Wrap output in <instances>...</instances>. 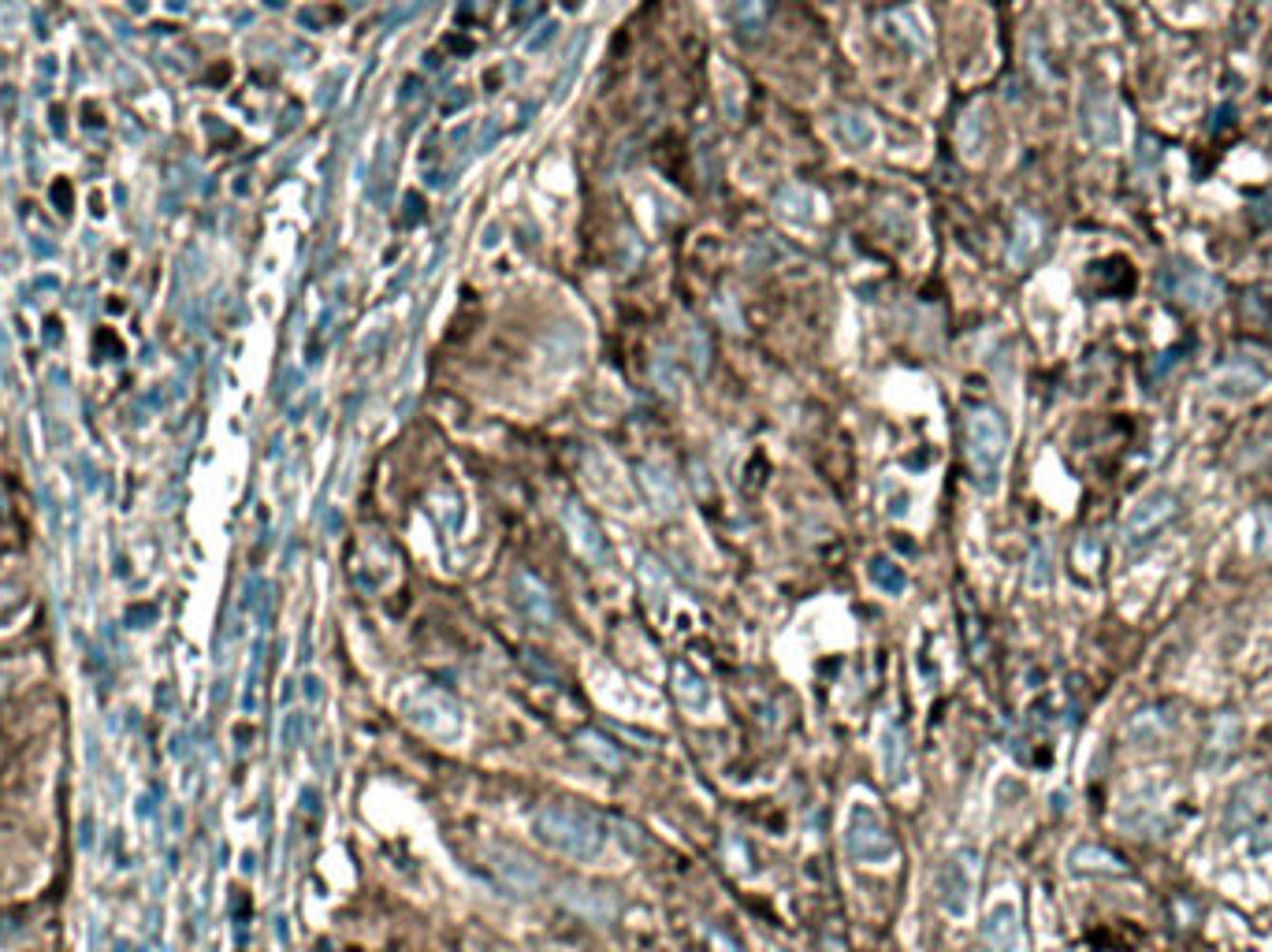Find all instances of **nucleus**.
<instances>
[{
  "mask_svg": "<svg viewBox=\"0 0 1272 952\" xmlns=\"http://www.w3.org/2000/svg\"><path fill=\"white\" fill-rule=\"evenodd\" d=\"M1172 295L1180 298V302H1190V305H1213L1217 298H1221V287L1209 279V276H1202L1198 268H1180L1176 272V279H1172Z\"/></svg>",
  "mask_w": 1272,
  "mask_h": 952,
  "instance_id": "39448f33",
  "label": "nucleus"
},
{
  "mask_svg": "<svg viewBox=\"0 0 1272 952\" xmlns=\"http://www.w3.org/2000/svg\"><path fill=\"white\" fill-rule=\"evenodd\" d=\"M982 934H986V945H990L994 952H1019L1023 934H1019L1016 904H1012V901H997V904L990 908V915H986Z\"/></svg>",
  "mask_w": 1272,
  "mask_h": 952,
  "instance_id": "7ed1b4c3",
  "label": "nucleus"
},
{
  "mask_svg": "<svg viewBox=\"0 0 1272 952\" xmlns=\"http://www.w3.org/2000/svg\"><path fill=\"white\" fill-rule=\"evenodd\" d=\"M941 904L953 911L957 919L967 915L971 908V864L967 860H953L941 874Z\"/></svg>",
  "mask_w": 1272,
  "mask_h": 952,
  "instance_id": "20e7f679",
  "label": "nucleus"
},
{
  "mask_svg": "<svg viewBox=\"0 0 1272 952\" xmlns=\"http://www.w3.org/2000/svg\"><path fill=\"white\" fill-rule=\"evenodd\" d=\"M1176 510H1180V503H1176L1172 491H1153V495L1139 499V503L1128 510L1124 528H1120V532H1124V547H1128V551L1146 547L1168 521L1176 518Z\"/></svg>",
  "mask_w": 1272,
  "mask_h": 952,
  "instance_id": "f03ea898",
  "label": "nucleus"
},
{
  "mask_svg": "<svg viewBox=\"0 0 1272 952\" xmlns=\"http://www.w3.org/2000/svg\"><path fill=\"white\" fill-rule=\"evenodd\" d=\"M1023 231H1027V235H1019V238H1023V242H1019V246H1016V250H1012V257H1016V260H1023V257H1027V250H1031V246H1035V235H1038V227H1035V223H1031V219H1023Z\"/></svg>",
  "mask_w": 1272,
  "mask_h": 952,
  "instance_id": "0eeeda50",
  "label": "nucleus"
},
{
  "mask_svg": "<svg viewBox=\"0 0 1272 952\" xmlns=\"http://www.w3.org/2000/svg\"><path fill=\"white\" fill-rule=\"evenodd\" d=\"M1005 450H1009V435H1005L1001 417L990 413V409H975L967 417V458H971V469L982 480V487H990V491L1001 480Z\"/></svg>",
  "mask_w": 1272,
  "mask_h": 952,
  "instance_id": "f257e3e1",
  "label": "nucleus"
},
{
  "mask_svg": "<svg viewBox=\"0 0 1272 952\" xmlns=\"http://www.w3.org/2000/svg\"><path fill=\"white\" fill-rule=\"evenodd\" d=\"M1068 864L1075 866V870H1091V874H1112V878L1128 874V864L1116 852L1101 848V845H1079V848H1072Z\"/></svg>",
  "mask_w": 1272,
  "mask_h": 952,
  "instance_id": "423d86ee",
  "label": "nucleus"
},
{
  "mask_svg": "<svg viewBox=\"0 0 1272 952\" xmlns=\"http://www.w3.org/2000/svg\"><path fill=\"white\" fill-rule=\"evenodd\" d=\"M19 603V596H15V588H0V618L11 610V606Z\"/></svg>",
  "mask_w": 1272,
  "mask_h": 952,
  "instance_id": "6e6552de",
  "label": "nucleus"
}]
</instances>
